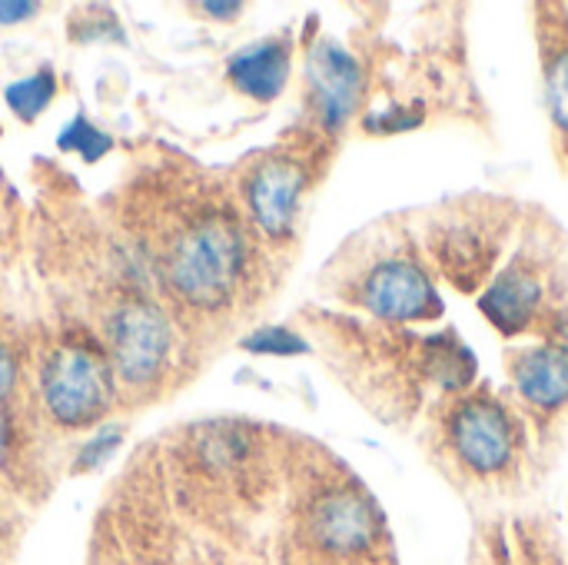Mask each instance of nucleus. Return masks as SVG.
<instances>
[{
  "mask_svg": "<svg viewBox=\"0 0 568 565\" xmlns=\"http://www.w3.org/2000/svg\"><path fill=\"white\" fill-rule=\"evenodd\" d=\"M53 93H57V77L43 67V70H37V73H30V77L10 83L7 93H3V100H7V107H10L20 120L30 123V120H37V117L50 107Z\"/></svg>",
  "mask_w": 568,
  "mask_h": 565,
  "instance_id": "f8f14e48",
  "label": "nucleus"
},
{
  "mask_svg": "<svg viewBox=\"0 0 568 565\" xmlns=\"http://www.w3.org/2000/svg\"><path fill=\"white\" fill-rule=\"evenodd\" d=\"M243 346L250 353H266V356H293V353H306V343L290 333V330H256L253 336L243 340Z\"/></svg>",
  "mask_w": 568,
  "mask_h": 565,
  "instance_id": "4468645a",
  "label": "nucleus"
},
{
  "mask_svg": "<svg viewBox=\"0 0 568 565\" xmlns=\"http://www.w3.org/2000/svg\"><path fill=\"white\" fill-rule=\"evenodd\" d=\"M106 346H110L113 370L126 383L146 386L163 373L170 346H173V333H170L166 316L153 303L133 300L110 316Z\"/></svg>",
  "mask_w": 568,
  "mask_h": 565,
  "instance_id": "7ed1b4c3",
  "label": "nucleus"
},
{
  "mask_svg": "<svg viewBox=\"0 0 568 565\" xmlns=\"http://www.w3.org/2000/svg\"><path fill=\"white\" fill-rule=\"evenodd\" d=\"M57 147L67 150V153H80L87 163H93V160H100L113 147V140L103 130H97L87 117H73L63 127V133L57 137Z\"/></svg>",
  "mask_w": 568,
  "mask_h": 565,
  "instance_id": "ddd939ff",
  "label": "nucleus"
},
{
  "mask_svg": "<svg viewBox=\"0 0 568 565\" xmlns=\"http://www.w3.org/2000/svg\"><path fill=\"white\" fill-rule=\"evenodd\" d=\"M542 306V286L532 273H506L483 296V313L506 333H523Z\"/></svg>",
  "mask_w": 568,
  "mask_h": 565,
  "instance_id": "9b49d317",
  "label": "nucleus"
},
{
  "mask_svg": "<svg viewBox=\"0 0 568 565\" xmlns=\"http://www.w3.org/2000/svg\"><path fill=\"white\" fill-rule=\"evenodd\" d=\"M363 303L386 320H423L439 306L433 283L403 260L376 266L363 283Z\"/></svg>",
  "mask_w": 568,
  "mask_h": 565,
  "instance_id": "0eeeda50",
  "label": "nucleus"
},
{
  "mask_svg": "<svg viewBox=\"0 0 568 565\" xmlns=\"http://www.w3.org/2000/svg\"><path fill=\"white\" fill-rule=\"evenodd\" d=\"M310 83L326 127H339L359 100V63L339 43L323 40L310 50Z\"/></svg>",
  "mask_w": 568,
  "mask_h": 565,
  "instance_id": "6e6552de",
  "label": "nucleus"
},
{
  "mask_svg": "<svg viewBox=\"0 0 568 565\" xmlns=\"http://www.w3.org/2000/svg\"><path fill=\"white\" fill-rule=\"evenodd\" d=\"M230 80L240 93L253 100H276L290 80V50L286 43L263 40L246 50H240L230 60Z\"/></svg>",
  "mask_w": 568,
  "mask_h": 565,
  "instance_id": "1a4fd4ad",
  "label": "nucleus"
},
{
  "mask_svg": "<svg viewBox=\"0 0 568 565\" xmlns=\"http://www.w3.org/2000/svg\"><path fill=\"white\" fill-rule=\"evenodd\" d=\"M120 440H123V433L116 430V426H110V430H100L90 443H83V450H80V456H77V470L80 473H90V470H100L116 450H120Z\"/></svg>",
  "mask_w": 568,
  "mask_h": 565,
  "instance_id": "2eb2a0df",
  "label": "nucleus"
},
{
  "mask_svg": "<svg viewBox=\"0 0 568 565\" xmlns=\"http://www.w3.org/2000/svg\"><path fill=\"white\" fill-rule=\"evenodd\" d=\"M240 10H243V3H220V0L203 3V13H210V17H216V20H233Z\"/></svg>",
  "mask_w": 568,
  "mask_h": 565,
  "instance_id": "6ab92c4d",
  "label": "nucleus"
},
{
  "mask_svg": "<svg viewBox=\"0 0 568 565\" xmlns=\"http://www.w3.org/2000/svg\"><path fill=\"white\" fill-rule=\"evenodd\" d=\"M7 443H10V420H7V413L0 406V456L7 453Z\"/></svg>",
  "mask_w": 568,
  "mask_h": 565,
  "instance_id": "aec40b11",
  "label": "nucleus"
},
{
  "mask_svg": "<svg viewBox=\"0 0 568 565\" xmlns=\"http://www.w3.org/2000/svg\"><path fill=\"white\" fill-rule=\"evenodd\" d=\"M33 10H37V3H23V0L7 3V0H0V23H20V20H27Z\"/></svg>",
  "mask_w": 568,
  "mask_h": 565,
  "instance_id": "f3484780",
  "label": "nucleus"
},
{
  "mask_svg": "<svg viewBox=\"0 0 568 565\" xmlns=\"http://www.w3.org/2000/svg\"><path fill=\"white\" fill-rule=\"evenodd\" d=\"M40 393L60 426L80 430L97 423L110 406V363L87 343H60L40 373Z\"/></svg>",
  "mask_w": 568,
  "mask_h": 565,
  "instance_id": "f03ea898",
  "label": "nucleus"
},
{
  "mask_svg": "<svg viewBox=\"0 0 568 565\" xmlns=\"http://www.w3.org/2000/svg\"><path fill=\"white\" fill-rule=\"evenodd\" d=\"M243 263L246 240L240 223L230 213H206L170 246L166 283L183 303L196 310H216L233 296Z\"/></svg>",
  "mask_w": 568,
  "mask_h": 565,
  "instance_id": "f257e3e1",
  "label": "nucleus"
},
{
  "mask_svg": "<svg viewBox=\"0 0 568 565\" xmlns=\"http://www.w3.org/2000/svg\"><path fill=\"white\" fill-rule=\"evenodd\" d=\"M306 173L293 160H266L246 183V206L256 226L270 236H286L293 230Z\"/></svg>",
  "mask_w": 568,
  "mask_h": 565,
  "instance_id": "423d86ee",
  "label": "nucleus"
},
{
  "mask_svg": "<svg viewBox=\"0 0 568 565\" xmlns=\"http://www.w3.org/2000/svg\"><path fill=\"white\" fill-rule=\"evenodd\" d=\"M519 393L542 410H556L568 400V346H536L516 363Z\"/></svg>",
  "mask_w": 568,
  "mask_h": 565,
  "instance_id": "9d476101",
  "label": "nucleus"
},
{
  "mask_svg": "<svg viewBox=\"0 0 568 565\" xmlns=\"http://www.w3.org/2000/svg\"><path fill=\"white\" fill-rule=\"evenodd\" d=\"M13 380H17V363H13V356L7 353V346H0V396L10 393Z\"/></svg>",
  "mask_w": 568,
  "mask_h": 565,
  "instance_id": "a211bd4d",
  "label": "nucleus"
},
{
  "mask_svg": "<svg viewBox=\"0 0 568 565\" xmlns=\"http://www.w3.org/2000/svg\"><path fill=\"white\" fill-rule=\"evenodd\" d=\"M453 443L473 473H499L513 463L516 426L499 406L473 400L453 416Z\"/></svg>",
  "mask_w": 568,
  "mask_h": 565,
  "instance_id": "20e7f679",
  "label": "nucleus"
},
{
  "mask_svg": "<svg viewBox=\"0 0 568 565\" xmlns=\"http://www.w3.org/2000/svg\"><path fill=\"white\" fill-rule=\"evenodd\" d=\"M310 533L320 549L333 556H359L373 549L379 536V516L359 493H329L310 513Z\"/></svg>",
  "mask_w": 568,
  "mask_h": 565,
  "instance_id": "39448f33",
  "label": "nucleus"
},
{
  "mask_svg": "<svg viewBox=\"0 0 568 565\" xmlns=\"http://www.w3.org/2000/svg\"><path fill=\"white\" fill-rule=\"evenodd\" d=\"M549 107L556 123L568 130V53L549 70Z\"/></svg>",
  "mask_w": 568,
  "mask_h": 565,
  "instance_id": "dca6fc26",
  "label": "nucleus"
}]
</instances>
